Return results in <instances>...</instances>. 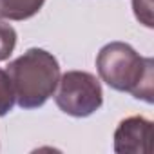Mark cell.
<instances>
[{
  "label": "cell",
  "mask_w": 154,
  "mask_h": 154,
  "mask_svg": "<svg viewBox=\"0 0 154 154\" xmlns=\"http://www.w3.org/2000/svg\"><path fill=\"white\" fill-rule=\"evenodd\" d=\"M54 102L58 109L74 118H87L103 103L102 84L94 74L85 71H67L60 76Z\"/></svg>",
  "instance_id": "obj_3"
},
{
  "label": "cell",
  "mask_w": 154,
  "mask_h": 154,
  "mask_svg": "<svg viewBox=\"0 0 154 154\" xmlns=\"http://www.w3.org/2000/svg\"><path fill=\"white\" fill-rule=\"evenodd\" d=\"M45 0H0V18L4 20H27L35 17Z\"/></svg>",
  "instance_id": "obj_5"
},
{
  "label": "cell",
  "mask_w": 154,
  "mask_h": 154,
  "mask_svg": "<svg viewBox=\"0 0 154 154\" xmlns=\"http://www.w3.org/2000/svg\"><path fill=\"white\" fill-rule=\"evenodd\" d=\"M150 140L152 122L143 116H129L114 131V150L118 154H149Z\"/></svg>",
  "instance_id": "obj_4"
},
{
  "label": "cell",
  "mask_w": 154,
  "mask_h": 154,
  "mask_svg": "<svg viewBox=\"0 0 154 154\" xmlns=\"http://www.w3.org/2000/svg\"><path fill=\"white\" fill-rule=\"evenodd\" d=\"M17 103L22 109H38L53 94L60 80V63L45 49L31 47L17 60L9 62Z\"/></svg>",
  "instance_id": "obj_2"
},
{
  "label": "cell",
  "mask_w": 154,
  "mask_h": 154,
  "mask_svg": "<svg viewBox=\"0 0 154 154\" xmlns=\"http://www.w3.org/2000/svg\"><path fill=\"white\" fill-rule=\"evenodd\" d=\"M96 69L114 91L131 93L147 103L154 102V60L141 56L129 44H105L96 56Z\"/></svg>",
  "instance_id": "obj_1"
},
{
  "label": "cell",
  "mask_w": 154,
  "mask_h": 154,
  "mask_svg": "<svg viewBox=\"0 0 154 154\" xmlns=\"http://www.w3.org/2000/svg\"><path fill=\"white\" fill-rule=\"evenodd\" d=\"M17 45V31L13 26L0 20V62H4L11 56Z\"/></svg>",
  "instance_id": "obj_7"
},
{
  "label": "cell",
  "mask_w": 154,
  "mask_h": 154,
  "mask_svg": "<svg viewBox=\"0 0 154 154\" xmlns=\"http://www.w3.org/2000/svg\"><path fill=\"white\" fill-rule=\"evenodd\" d=\"M132 9H134L136 18L140 20V24H143L145 27L154 26V18H152L154 4H152V0H132Z\"/></svg>",
  "instance_id": "obj_8"
},
{
  "label": "cell",
  "mask_w": 154,
  "mask_h": 154,
  "mask_svg": "<svg viewBox=\"0 0 154 154\" xmlns=\"http://www.w3.org/2000/svg\"><path fill=\"white\" fill-rule=\"evenodd\" d=\"M15 103H17V98H15L11 76L8 71L0 69V116H6L8 112H11Z\"/></svg>",
  "instance_id": "obj_6"
}]
</instances>
